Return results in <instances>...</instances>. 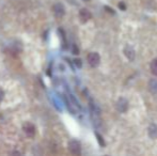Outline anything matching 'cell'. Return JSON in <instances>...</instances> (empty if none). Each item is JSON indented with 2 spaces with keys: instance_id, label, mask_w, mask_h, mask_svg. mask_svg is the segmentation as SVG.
<instances>
[{
  "instance_id": "6da1fadb",
  "label": "cell",
  "mask_w": 157,
  "mask_h": 156,
  "mask_svg": "<svg viewBox=\"0 0 157 156\" xmlns=\"http://www.w3.org/2000/svg\"><path fill=\"white\" fill-rule=\"evenodd\" d=\"M68 150L74 155L80 154L81 146H80V143H79V141H77V140H71V141L68 142Z\"/></svg>"
},
{
  "instance_id": "7a4b0ae2",
  "label": "cell",
  "mask_w": 157,
  "mask_h": 156,
  "mask_svg": "<svg viewBox=\"0 0 157 156\" xmlns=\"http://www.w3.org/2000/svg\"><path fill=\"white\" fill-rule=\"evenodd\" d=\"M88 62L91 65L92 67H98L99 62H101V58H99V55L97 52H90L88 55Z\"/></svg>"
},
{
  "instance_id": "3957f363",
  "label": "cell",
  "mask_w": 157,
  "mask_h": 156,
  "mask_svg": "<svg viewBox=\"0 0 157 156\" xmlns=\"http://www.w3.org/2000/svg\"><path fill=\"white\" fill-rule=\"evenodd\" d=\"M117 110L119 111V112H125V111H127L128 109V101L126 100L124 97H121L118 100V102H117Z\"/></svg>"
},
{
  "instance_id": "277c9868",
  "label": "cell",
  "mask_w": 157,
  "mask_h": 156,
  "mask_svg": "<svg viewBox=\"0 0 157 156\" xmlns=\"http://www.w3.org/2000/svg\"><path fill=\"white\" fill-rule=\"evenodd\" d=\"M23 129H24V131H25L26 135L30 136V137H32V136L35 134V127H34V125L31 124V123H26V124H24Z\"/></svg>"
},
{
  "instance_id": "5b68a950",
  "label": "cell",
  "mask_w": 157,
  "mask_h": 156,
  "mask_svg": "<svg viewBox=\"0 0 157 156\" xmlns=\"http://www.w3.org/2000/svg\"><path fill=\"white\" fill-rule=\"evenodd\" d=\"M52 10H54L55 15L58 17L63 16L64 13H65V9H64L63 4H61V3H56L54 6V8H52Z\"/></svg>"
},
{
  "instance_id": "8992f818",
  "label": "cell",
  "mask_w": 157,
  "mask_h": 156,
  "mask_svg": "<svg viewBox=\"0 0 157 156\" xmlns=\"http://www.w3.org/2000/svg\"><path fill=\"white\" fill-rule=\"evenodd\" d=\"M79 17L81 19V23H87L91 18V13L87 9H81L80 12H79Z\"/></svg>"
},
{
  "instance_id": "52a82bcc",
  "label": "cell",
  "mask_w": 157,
  "mask_h": 156,
  "mask_svg": "<svg viewBox=\"0 0 157 156\" xmlns=\"http://www.w3.org/2000/svg\"><path fill=\"white\" fill-rule=\"evenodd\" d=\"M124 55L127 57L128 59H129L130 61H132L135 59V50H134V48H132V46L127 45L124 48Z\"/></svg>"
},
{
  "instance_id": "ba28073f",
  "label": "cell",
  "mask_w": 157,
  "mask_h": 156,
  "mask_svg": "<svg viewBox=\"0 0 157 156\" xmlns=\"http://www.w3.org/2000/svg\"><path fill=\"white\" fill-rule=\"evenodd\" d=\"M149 136L152 139H157V125L154 123L149 126Z\"/></svg>"
},
{
  "instance_id": "9c48e42d",
  "label": "cell",
  "mask_w": 157,
  "mask_h": 156,
  "mask_svg": "<svg viewBox=\"0 0 157 156\" xmlns=\"http://www.w3.org/2000/svg\"><path fill=\"white\" fill-rule=\"evenodd\" d=\"M149 89L150 92L154 95H157V80L156 79H151L149 82Z\"/></svg>"
},
{
  "instance_id": "30bf717a",
  "label": "cell",
  "mask_w": 157,
  "mask_h": 156,
  "mask_svg": "<svg viewBox=\"0 0 157 156\" xmlns=\"http://www.w3.org/2000/svg\"><path fill=\"white\" fill-rule=\"evenodd\" d=\"M150 70H151V72H152V74H153V75L157 76V59H154V60L151 62Z\"/></svg>"
},
{
  "instance_id": "8fae6325",
  "label": "cell",
  "mask_w": 157,
  "mask_h": 156,
  "mask_svg": "<svg viewBox=\"0 0 157 156\" xmlns=\"http://www.w3.org/2000/svg\"><path fill=\"white\" fill-rule=\"evenodd\" d=\"M95 136H96V138H97V141H98V143L101 144V146H106V143H105V141H104L103 137H101V136L99 135L98 133H95Z\"/></svg>"
},
{
  "instance_id": "7c38bea8",
  "label": "cell",
  "mask_w": 157,
  "mask_h": 156,
  "mask_svg": "<svg viewBox=\"0 0 157 156\" xmlns=\"http://www.w3.org/2000/svg\"><path fill=\"white\" fill-rule=\"evenodd\" d=\"M74 62H75V64H76L78 67H81V65H82V64H81V60H80V59H75Z\"/></svg>"
},
{
  "instance_id": "4fadbf2b",
  "label": "cell",
  "mask_w": 157,
  "mask_h": 156,
  "mask_svg": "<svg viewBox=\"0 0 157 156\" xmlns=\"http://www.w3.org/2000/svg\"><path fill=\"white\" fill-rule=\"evenodd\" d=\"M119 8H120L122 11H125L126 10V6L124 4V2H120V3H119Z\"/></svg>"
},
{
  "instance_id": "5bb4252c",
  "label": "cell",
  "mask_w": 157,
  "mask_h": 156,
  "mask_svg": "<svg viewBox=\"0 0 157 156\" xmlns=\"http://www.w3.org/2000/svg\"><path fill=\"white\" fill-rule=\"evenodd\" d=\"M78 52H79V50H78V48H77V46L76 45H73V54H74V55H78Z\"/></svg>"
},
{
  "instance_id": "9a60e30c",
  "label": "cell",
  "mask_w": 157,
  "mask_h": 156,
  "mask_svg": "<svg viewBox=\"0 0 157 156\" xmlns=\"http://www.w3.org/2000/svg\"><path fill=\"white\" fill-rule=\"evenodd\" d=\"M105 10L107 11V12H109V13H111V14H114V11L112 10L111 8H109V6H105Z\"/></svg>"
},
{
  "instance_id": "2e32d148",
  "label": "cell",
  "mask_w": 157,
  "mask_h": 156,
  "mask_svg": "<svg viewBox=\"0 0 157 156\" xmlns=\"http://www.w3.org/2000/svg\"><path fill=\"white\" fill-rule=\"evenodd\" d=\"M2 97H3V92L0 90V100H2Z\"/></svg>"
},
{
  "instance_id": "e0dca14e",
  "label": "cell",
  "mask_w": 157,
  "mask_h": 156,
  "mask_svg": "<svg viewBox=\"0 0 157 156\" xmlns=\"http://www.w3.org/2000/svg\"><path fill=\"white\" fill-rule=\"evenodd\" d=\"M85 1H89V0H85Z\"/></svg>"
}]
</instances>
